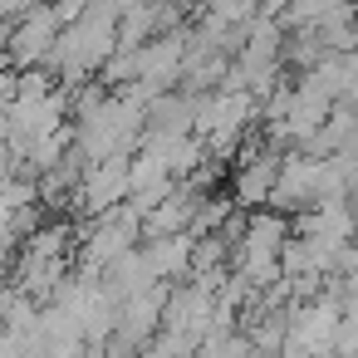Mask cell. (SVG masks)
<instances>
[{"label": "cell", "mask_w": 358, "mask_h": 358, "mask_svg": "<svg viewBox=\"0 0 358 358\" xmlns=\"http://www.w3.org/2000/svg\"><path fill=\"white\" fill-rule=\"evenodd\" d=\"M118 30H123V6H118V0H99L84 20H74L59 35V50L50 59V69L59 74V84L64 89H74V84L84 89L89 74H103L108 59L118 55Z\"/></svg>", "instance_id": "6da1fadb"}, {"label": "cell", "mask_w": 358, "mask_h": 358, "mask_svg": "<svg viewBox=\"0 0 358 358\" xmlns=\"http://www.w3.org/2000/svg\"><path fill=\"white\" fill-rule=\"evenodd\" d=\"M294 231H289V221L280 216V211H250L245 221H241V236H236V255H231V265H236V275L250 285V289H275L280 280H285V241H289Z\"/></svg>", "instance_id": "7a4b0ae2"}, {"label": "cell", "mask_w": 358, "mask_h": 358, "mask_svg": "<svg viewBox=\"0 0 358 358\" xmlns=\"http://www.w3.org/2000/svg\"><path fill=\"white\" fill-rule=\"evenodd\" d=\"M143 241V216L133 206H118L108 216H94L79 236V275H94L103 280L123 255H133Z\"/></svg>", "instance_id": "3957f363"}, {"label": "cell", "mask_w": 358, "mask_h": 358, "mask_svg": "<svg viewBox=\"0 0 358 358\" xmlns=\"http://www.w3.org/2000/svg\"><path fill=\"white\" fill-rule=\"evenodd\" d=\"M260 113V99L255 94H236V89H216V94H201V113H196V138L206 143L211 162L231 157L245 138V128L255 123Z\"/></svg>", "instance_id": "277c9868"}, {"label": "cell", "mask_w": 358, "mask_h": 358, "mask_svg": "<svg viewBox=\"0 0 358 358\" xmlns=\"http://www.w3.org/2000/svg\"><path fill=\"white\" fill-rule=\"evenodd\" d=\"M59 35H64V20L55 6H40L20 20H10V35H6V59L10 69H45L59 50Z\"/></svg>", "instance_id": "5b68a950"}, {"label": "cell", "mask_w": 358, "mask_h": 358, "mask_svg": "<svg viewBox=\"0 0 358 358\" xmlns=\"http://www.w3.org/2000/svg\"><path fill=\"white\" fill-rule=\"evenodd\" d=\"M280 162H285V152L275 143L245 148V157L231 172V201L245 206V211H265L275 201V187H280Z\"/></svg>", "instance_id": "8992f818"}, {"label": "cell", "mask_w": 358, "mask_h": 358, "mask_svg": "<svg viewBox=\"0 0 358 358\" xmlns=\"http://www.w3.org/2000/svg\"><path fill=\"white\" fill-rule=\"evenodd\" d=\"M338 329H343V304L334 294L304 299L289 314V343H299L309 358H334L338 348Z\"/></svg>", "instance_id": "52a82bcc"}, {"label": "cell", "mask_w": 358, "mask_h": 358, "mask_svg": "<svg viewBox=\"0 0 358 358\" xmlns=\"http://www.w3.org/2000/svg\"><path fill=\"white\" fill-rule=\"evenodd\" d=\"M187 55H192V30H187V25L162 30L152 45H143V59H138V84H148L152 94H172V89H182Z\"/></svg>", "instance_id": "ba28073f"}, {"label": "cell", "mask_w": 358, "mask_h": 358, "mask_svg": "<svg viewBox=\"0 0 358 358\" xmlns=\"http://www.w3.org/2000/svg\"><path fill=\"white\" fill-rule=\"evenodd\" d=\"M128 196H133V157H108V162H94L84 172L74 211H84L94 221V216H108V211L128 206Z\"/></svg>", "instance_id": "9c48e42d"}, {"label": "cell", "mask_w": 358, "mask_h": 358, "mask_svg": "<svg viewBox=\"0 0 358 358\" xmlns=\"http://www.w3.org/2000/svg\"><path fill=\"white\" fill-rule=\"evenodd\" d=\"M319 172H324V157L314 152H285L280 162V187H275V201L270 211L280 216H304L319 206Z\"/></svg>", "instance_id": "30bf717a"}, {"label": "cell", "mask_w": 358, "mask_h": 358, "mask_svg": "<svg viewBox=\"0 0 358 358\" xmlns=\"http://www.w3.org/2000/svg\"><path fill=\"white\" fill-rule=\"evenodd\" d=\"M201 201H206V187H196V182L172 187V196H162V201L148 211L143 236H148V241H157V236H182V231H192V226H196Z\"/></svg>", "instance_id": "8fae6325"}, {"label": "cell", "mask_w": 358, "mask_h": 358, "mask_svg": "<svg viewBox=\"0 0 358 358\" xmlns=\"http://www.w3.org/2000/svg\"><path fill=\"white\" fill-rule=\"evenodd\" d=\"M143 255H148V265H152V275L162 285H187L192 280V260H196V236L182 231V236L143 241Z\"/></svg>", "instance_id": "7c38bea8"}, {"label": "cell", "mask_w": 358, "mask_h": 358, "mask_svg": "<svg viewBox=\"0 0 358 358\" xmlns=\"http://www.w3.org/2000/svg\"><path fill=\"white\" fill-rule=\"evenodd\" d=\"M103 285L118 294V304H128V299H138V294H148V289H157L162 280L152 275V265H148V255H143V245L133 250V255H123L108 275H103Z\"/></svg>", "instance_id": "4fadbf2b"}, {"label": "cell", "mask_w": 358, "mask_h": 358, "mask_svg": "<svg viewBox=\"0 0 358 358\" xmlns=\"http://www.w3.org/2000/svg\"><path fill=\"white\" fill-rule=\"evenodd\" d=\"M348 6V0H294V6L285 10V30H294V35H304V30H319V25H329L338 10Z\"/></svg>", "instance_id": "5bb4252c"}, {"label": "cell", "mask_w": 358, "mask_h": 358, "mask_svg": "<svg viewBox=\"0 0 358 358\" xmlns=\"http://www.w3.org/2000/svg\"><path fill=\"white\" fill-rule=\"evenodd\" d=\"M40 6H50V0H0V15H6V20H20V15H30V10H40Z\"/></svg>", "instance_id": "9a60e30c"}, {"label": "cell", "mask_w": 358, "mask_h": 358, "mask_svg": "<svg viewBox=\"0 0 358 358\" xmlns=\"http://www.w3.org/2000/svg\"><path fill=\"white\" fill-rule=\"evenodd\" d=\"M289 6H294V0H260V15H270V20L280 15V20H285V10H289Z\"/></svg>", "instance_id": "2e32d148"}, {"label": "cell", "mask_w": 358, "mask_h": 358, "mask_svg": "<svg viewBox=\"0 0 358 358\" xmlns=\"http://www.w3.org/2000/svg\"><path fill=\"white\" fill-rule=\"evenodd\" d=\"M348 206H353V216H358V182H353V196H348Z\"/></svg>", "instance_id": "e0dca14e"}, {"label": "cell", "mask_w": 358, "mask_h": 358, "mask_svg": "<svg viewBox=\"0 0 358 358\" xmlns=\"http://www.w3.org/2000/svg\"><path fill=\"white\" fill-rule=\"evenodd\" d=\"M250 358H275V353H265V348H250Z\"/></svg>", "instance_id": "ac0fdd59"}, {"label": "cell", "mask_w": 358, "mask_h": 358, "mask_svg": "<svg viewBox=\"0 0 358 358\" xmlns=\"http://www.w3.org/2000/svg\"><path fill=\"white\" fill-rule=\"evenodd\" d=\"M187 6H196V0H182V10H187Z\"/></svg>", "instance_id": "d6986e66"}, {"label": "cell", "mask_w": 358, "mask_h": 358, "mask_svg": "<svg viewBox=\"0 0 358 358\" xmlns=\"http://www.w3.org/2000/svg\"><path fill=\"white\" fill-rule=\"evenodd\" d=\"M348 6H353V10H358V0H348Z\"/></svg>", "instance_id": "ffe728a7"}]
</instances>
